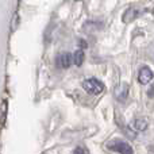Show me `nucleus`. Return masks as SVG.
Returning <instances> with one entry per match:
<instances>
[{"label":"nucleus","instance_id":"f257e3e1","mask_svg":"<svg viewBox=\"0 0 154 154\" xmlns=\"http://www.w3.org/2000/svg\"><path fill=\"white\" fill-rule=\"evenodd\" d=\"M82 88H84L88 93H91V95H99L100 92L104 91V84L100 80L92 77V79H88L82 82Z\"/></svg>","mask_w":154,"mask_h":154},{"label":"nucleus","instance_id":"f03ea898","mask_svg":"<svg viewBox=\"0 0 154 154\" xmlns=\"http://www.w3.org/2000/svg\"><path fill=\"white\" fill-rule=\"evenodd\" d=\"M57 62V66L58 68H62V69H68V68L72 65L73 62V56L70 53H62L57 57L56 60Z\"/></svg>","mask_w":154,"mask_h":154},{"label":"nucleus","instance_id":"7ed1b4c3","mask_svg":"<svg viewBox=\"0 0 154 154\" xmlns=\"http://www.w3.org/2000/svg\"><path fill=\"white\" fill-rule=\"evenodd\" d=\"M153 80V72L147 66H142L138 73V81L141 84H149Z\"/></svg>","mask_w":154,"mask_h":154},{"label":"nucleus","instance_id":"20e7f679","mask_svg":"<svg viewBox=\"0 0 154 154\" xmlns=\"http://www.w3.org/2000/svg\"><path fill=\"white\" fill-rule=\"evenodd\" d=\"M109 147H111L114 152H118L120 154H134L133 147H131L128 143H126V142H116V143L111 145Z\"/></svg>","mask_w":154,"mask_h":154},{"label":"nucleus","instance_id":"39448f33","mask_svg":"<svg viewBox=\"0 0 154 154\" xmlns=\"http://www.w3.org/2000/svg\"><path fill=\"white\" fill-rule=\"evenodd\" d=\"M138 15H139L138 8L131 7V8H128L125 14H123V22H125V23H130V22H133L134 19L138 18Z\"/></svg>","mask_w":154,"mask_h":154},{"label":"nucleus","instance_id":"423d86ee","mask_svg":"<svg viewBox=\"0 0 154 154\" xmlns=\"http://www.w3.org/2000/svg\"><path fill=\"white\" fill-rule=\"evenodd\" d=\"M84 58H85V56H84V51H82L81 49H79V50L73 54V62H75L77 66H81L82 62H84Z\"/></svg>","mask_w":154,"mask_h":154},{"label":"nucleus","instance_id":"0eeeda50","mask_svg":"<svg viewBox=\"0 0 154 154\" xmlns=\"http://www.w3.org/2000/svg\"><path fill=\"white\" fill-rule=\"evenodd\" d=\"M133 126H134V128H135V130L145 131V130H146V127H147V122H146V120H142V119H137V120H134Z\"/></svg>","mask_w":154,"mask_h":154},{"label":"nucleus","instance_id":"6e6552de","mask_svg":"<svg viewBox=\"0 0 154 154\" xmlns=\"http://www.w3.org/2000/svg\"><path fill=\"white\" fill-rule=\"evenodd\" d=\"M73 154H89V152H88L85 147H76V150L73 152Z\"/></svg>","mask_w":154,"mask_h":154},{"label":"nucleus","instance_id":"1a4fd4ad","mask_svg":"<svg viewBox=\"0 0 154 154\" xmlns=\"http://www.w3.org/2000/svg\"><path fill=\"white\" fill-rule=\"evenodd\" d=\"M18 23H19V15L15 14V15H14V19H12V30H15L16 27H18Z\"/></svg>","mask_w":154,"mask_h":154},{"label":"nucleus","instance_id":"9d476101","mask_svg":"<svg viewBox=\"0 0 154 154\" xmlns=\"http://www.w3.org/2000/svg\"><path fill=\"white\" fill-rule=\"evenodd\" d=\"M147 96H149V97H154V82L150 85L149 91H147Z\"/></svg>","mask_w":154,"mask_h":154},{"label":"nucleus","instance_id":"9b49d317","mask_svg":"<svg viewBox=\"0 0 154 154\" xmlns=\"http://www.w3.org/2000/svg\"><path fill=\"white\" fill-rule=\"evenodd\" d=\"M79 45L81 46V48H87V46H88V45H87V42H85V41H82V39H80V41H79Z\"/></svg>","mask_w":154,"mask_h":154}]
</instances>
